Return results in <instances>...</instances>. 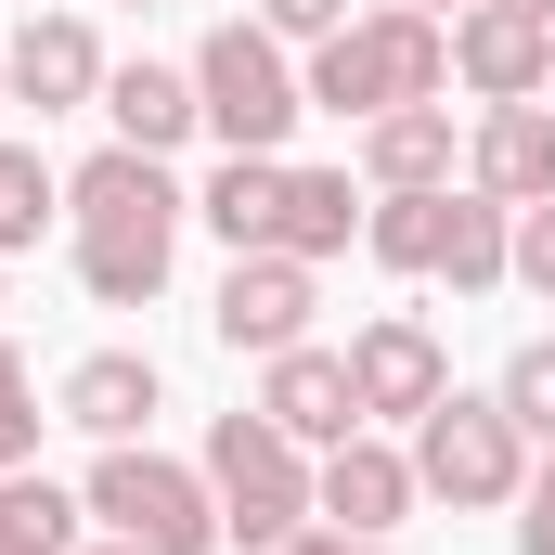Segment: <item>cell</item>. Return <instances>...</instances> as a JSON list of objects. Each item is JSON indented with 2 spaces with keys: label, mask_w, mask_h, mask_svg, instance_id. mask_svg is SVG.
<instances>
[{
  "label": "cell",
  "mask_w": 555,
  "mask_h": 555,
  "mask_svg": "<svg viewBox=\"0 0 555 555\" xmlns=\"http://www.w3.org/2000/svg\"><path fill=\"white\" fill-rule=\"evenodd\" d=\"M181 220H194V194H181L168 155H142V142H104V155L65 168V246H78V284H91L104 310H155V297H168Z\"/></svg>",
  "instance_id": "cell-1"
},
{
  "label": "cell",
  "mask_w": 555,
  "mask_h": 555,
  "mask_svg": "<svg viewBox=\"0 0 555 555\" xmlns=\"http://www.w3.org/2000/svg\"><path fill=\"white\" fill-rule=\"evenodd\" d=\"M297 91H310V117H349V130H375L388 104H452V26L414 0H375L336 39H310Z\"/></svg>",
  "instance_id": "cell-2"
},
{
  "label": "cell",
  "mask_w": 555,
  "mask_h": 555,
  "mask_svg": "<svg viewBox=\"0 0 555 555\" xmlns=\"http://www.w3.org/2000/svg\"><path fill=\"white\" fill-rule=\"evenodd\" d=\"M194 104H207V142H220V155H284L297 117H310L297 52H284L259 13H233V26H207V39H194Z\"/></svg>",
  "instance_id": "cell-3"
},
{
  "label": "cell",
  "mask_w": 555,
  "mask_h": 555,
  "mask_svg": "<svg viewBox=\"0 0 555 555\" xmlns=\"http://www.w3.org/2000/svg\"><path fill=\"white\" fill-rule=\"evenodd\" d=\"M78 504H91L104 530H130L142 555H220V491H207V465H168L155 439H104L91 478H78Z\"/></svg>",
  "instance_id": "cell-4"
},
{
  "label": "cell",
  "mask_w": 555,
  "mask_h": 555,
  "mask_svg": "<svg viewBox=\"0 0 555 555\" xmlns=\"http://www.w3.org/2000/svg\"><path fill=\"white\" fill-rule=\"evenodd\" d=\"M207 491H220V543H246V555H284L310 530V452L259 401L207 426Z\"/></svg>",
  "instance_id": "cell-5"
},
{
  "label": "cell",
  "mask_w": 555,
  "mask_h": 555,
  "mask_svg": "<svg viewBox=\"0 0 555 555\" xmlns=\"http://www.w3.org/2000/svg\"><path fill=\"white\" fill-rule=\"evenodd\" d=\"M414 491L452 504V517H491L530 491V426L504 414L491 388H452L439 414H414Z\"/></svg>",
  "instance_id": "cell-6"
},
{
  "label": "cell",
  "mask_w": 555,
  "mask_h": 555,
  "mask_svg": "<svg viewBox=\"0 0 555 555\" xmlns=\"http://www.w3.org/2000/svg\"><path fill=\"white\" fill-rule=\"evenodd\" d=\"M310 310H323V272L284 259V246H246V259L220 272V297H207V336H220L233 362H272V349L310 336Z\"/></svg>",
  "instance_id": "cell-7"
},
{
  "label": "cell",
  "mask_w": 555,
  "mask_h": 555,
  "mask_svg": "<svg viewBox=\"0 0 555 555\" xmlns=\"http://www.w3.org/2000/svg\"><path fill=\"white\" fill-rule=\"evenodd\" d=\"M349 388H362V426H414L452 401V349H439V323L426 310H375L362 336H349Z\"/></svg>",
  "instance_id": "cell-8"
},
{
  "label": "cell",
  "mask_w": 555,
  "mask_h": 555,
  "mask_svg": "<svg viewBox=\"0 0 555 555\" xmlns=\"http://www.w3.org/2000/svg\"><path fill=\"white\" fill-rule=\"evenodd\" d=\"M426 491H414V452L401 439H336V452H310V517L323 530H362V543H401V517H414Z\"/></svg>",
  "instance_id": "cell-9"
},
{
  "label": "cell",
  "mask_w": 555,
  "mask_h": 555,
  "mask_svg": "<svg viewBox=\"0 0 555 555\" xmlns=\"http://www.w3.org/2000/svg\"><path fill=\"white\" fill-rule=\"evenodd\" d=\"M452 78L478 104H543L555 91V26L543 13H504V0H465L452 13Z\"/></svg>",
  "instance_id": "cell-10"
},
{
  "label": "cell",
  "mask_w": 555,
  "mask_h": 555,
  "mask_svg": "<svg viewBox=\"0 0 555 555\" xmlns=\"http://www.w3.org/2000/svg\"><path fill=\"white\" fill-rule=\"evenodd\" d=\"M0 78H13V104H39V117L104 104V39H91V13H26V26L0 39Z\"/></svg>",
  "instance_id": "cell-11"
},
{
  "label": "cell",
  "mask_w": 555,
  "mask_h": 555,
  "mask_svg": "<svg viewBox=\"0 0 555 555\" xmlns=\"http://www.w3.org/2000/svg\"><path fill=\"white\" fill-rule=\"evenodd\" d=\"M259 414L297 439V452H336V439H362V388H349V349H272L259 362Z\"/></svg>",
  "instance_id": "cell-12"
},
{
  "label": "cell",
  "mask_w": 555,
  "mask_h": 555,
  "mask_svg": "<svg viewBox=\"0 0 555 555\" xmlns=\"http://www.w3.org/2000/svg\"><path fill=\"white\" fill-rule=\"evenodd\" d=\"M155 414H168L155 349H91V362H65V388H52V426H78V439H142Z\"/></svg>",
  "instance_id": "cell-13"
},
{
  "label": "cell",
  "mask_w": 555,
  "mask_h": 555,
  "mask_svg": "<svg viewBox=\"0 0 555 555\" xmlns=\"http://www.w3.org/2000/svg\"><path fill=\"white\" fill-rule=\"evenodd\" d=\"M465 181L504 194V207H543V194H555V104H478Z\"/></svg>",
  "instance_id": "cell-14"
},
{
  "label": "cell",
  "mask_w": 555,
  "mask_h": 555,
  "mask_svg": "<svg viewBox=\"0 0 555 555\" xmlns=\"http://www.w3.org/2000/svg\"><path fill=\"white\" fill-rule=\"evenodd\" d=\"M362 194H439L452 168H465V142H452V104H388L375 130H362Z\"/></svg>",
  "instance_id": "cell-15"
},
{
  "label": "cell",
  "mask_w": 555,
  "mask_h": 555,
  "mask_svg": "<svg viewBox=\"0 0 555 555\" xmlns=\"http://www.w3.org/2000/svg\"><path fill=\"white\" fill-rule=\"evenodd\" d=\"M104 117H117V142H142V155H181V142L207 130V104H194V65H155V52L104 65Z\"/></svg>",
  "instance_id": "cell-16"
},
{
  "label": "cell",
  "mask_w": 555,
  "mask_h": 555,
  "mask_svg": "<svg viewBox=\"0 0 555 555\" xmlns=\"http://www.w3.org/2000/svg\"><path fill=\"white\" fill-rule=\"evenodd\" d=\"M362 207H375V194H362V168H284V259H310V272H323V259H349V246H362Z\"/></svg>",
  "instance_id": "cell-17"
},
{
  "label": "cell",
  "mask_w": 555,
  "mask_h": 555,
  "mask_svg": "<svg viewBox=\"0 0 555 555\" xmlns=\"http://www.w3.org/2000/svg\"><path fill=\"white\" fill-rule=\"evenodd\" d=\"M439 284H452V297H491V284H517V207H504V194L452 181V220H439Z\"/></svg>",
  "instance_id": "cell-18"
},
{
  "label": "cell",
  "mask_w": 555,
  "mask_h": 555,
  "mask_svg": "<svg viewBox=\"0 0 555 555\" xmlns=\"http://www.w3.org/2000/svg\"><path fill=\"white\" fill-rule=\"evenodd\" d=\"M284 168H297V155H220V168H207V194H194V220H207V233H220L233 259L284 233Z\"/></svg>",
  "instance_id": "cell-19"
},
{
  "label": "cell",
  "mask_w": 555,
  "mask_h": 555,
  "mask_svg": "<svg viewBox=\"0 0 555 555\" xmlns=\"http://www.w3.org/2000/svg\"><path fill=\"white\" fill-rule=\"evenodd\" d=\"M78 543H91V504L52 491L39 465H13L0 478V555H78Z\"/></svg>",
  "instance_id": "cell-20"
},
{
  "label": "cell",
  "mask_w": 555,
  "mask_h": 555,
  "mask_svg": "<svg viewBox=\"0 0 555 555\" xmlns=\"http://www.w3.org/2000/svg\"><path fill=\"white\" fill-rule=\"evenodd\" d=\"M439 220H452V181L439 194H375L362 207V259L375 272H439Z\"/></svg>",
  "instance_id": "cell-21"
},
{
  "label": "cell",
  "mask_w": 555,
  "mask_h": 555,
  "mask_svg": "<svg viewBox=\"0 0 555 555\" xmlns=\"http://www.w3.org/2000/svg\"><path fill=\"white\" fill-rule=\"evenodd\" d=\"M39 220H65V181L39 168V142H0V259H26Z\"/></svg>",
  "instance_id": "cell-22"
},
{
  "label": "cell",
  "mask_w": 555,
  "mask_h": 555,
  "mask_svg": "<svg viewBox=\"0 0 555 555\" xmlns=\"http://www.w3.org/2000/svg\"><path fill=\"white\" fill-rule=\"evenodd\" d=\"M491 401L530 426V452H543V439H555V336H530V349H517V362L491 375Z\"/></svg>",
  "instance_id": "cell-23"
},
{
  "label": "cell",
  "mask_w": 555,
  "mask_h": 555,
  "mask_svg": "<svg viewBox=\"0 0 555 555\" xmlns=\"http://www.w3.org/2000/svg\"><path fill=\"white\" fill-rule=\"evenodd\" d=\"M39 375H26V349H13V336H0V478H13V465H39Z\"/></svg>",
  "instance_id": "cell-24"
},
{
  "label": "cell",
  "mask_w": 555,
  "mask_h": 555,
  "mask_svg": "<svg viewBox=\"0 0 555 555\" xmlns=\"http://www.w3.org/2000/svg\"><path fill=\"white\" fill-rule=\"evenodd\" d=\"M517 555H555V439L530 452V491H517Z\"/></svg>",
  "instance_id": "cell-25"
},
{
  "label": "cell",
  "mask_w": 555,
  "mask_h": 555,
  "mask_svg": "<svg viewBox=\"0 0 555 555\" xmlns=\"http://www.w3.org/2000/svg\"><path fill=\"white\" fill-rule=\"evenodd\" d=\"M259 26H272L284 52H310V39H336V26H349V0H259Z\"/></svg>",
  "instance_id": "cell-26"
},
{
  "label": "cell",
  "mask_w": 555,
  "mask_h": 555,
  "mask_svg": "<svg viewBox=\"0 0 555 555\" xmlns=\"http://www.w3.org/2000/svg\"><path fill=\"white\" fill-rule=\"evenodd\" d=\"M517 284L555 297V194H543V207H517Z\"/></svg>",
  "instance_id": "cell-27"
},
{
  "label": "cell",
  "mask_w": 555,
  "mask_h": 555,
  "mask_svg": "<svg viewBox=\"0 0 555 555\" xmlns=\"http://www.w3.org/2000/svg\"><path fill=\"white\" fill-rule=\"evenodd\" d=\"M284 555H401V543H362V530H323V517H310V530H297Z\"/></svg>",
  "instance_id": "cell-28"
},
{
  "label": "cell",
  "mask_w": 555,
  "mask_h": 555,
  "mask_svg": "<svg viewBox=\"0 0 555 555\" xmlns=\"http://www.w3.org/2000/svg\"><path fill=\"white\" fill-rule=\"evenodd\" d=\"M78 555H142V543H130V530H104V543H78Z\"/></svg>",
  "instance_id": "cell-29"
},
{
  "label": "cell",
  "mask_w": 555,
  "mask_h": 555,
  "mask_svg": "<svg viewBox=\"0 0 555 555\" xmlns=\"http://www.w3.org/2000/svg\"><path fill=\"white\" fill-rule=\"evenodd\" d=\"M414 13H439V26H452V13H465V0H414Z\"/></svg>",
  "instance_id": "cell-30"
},
{
  "label": "cell",
  "mask_w": 555,
  "mask_h": 555,
  "mask_svg": "<svg viewBox=\"0 0 555 555\" xmlns=\"http://www.w3.org/2000/svg\"><path fill=\"white\" fill-rule=\"evenodd\" d=\"M504 13H543V26H555V0H504Z\"/></svg>",
  "instance_id": "cell-31"
},
{
  "label": "cell",
  "mask_w": 555,
  "mask_h": 555,
  "mask_svg": "<svg viewBox=\"0 0 555 555\" xmlns=\"http://www.w3.org/2000/svg\"><path fill=\"white\" fill-rule=\"evenodd\" d=\"M0 104H13V78H0Z\"/></svg>",
  "instance_id": "cell-32"
},
{
  "label": "cell",
  "mask_w": 555,
  "mask_h": 555,
  "mask_svg": "<svg viewBox=\"0 0 555 555\" xmlns=\"http://www.w3.org/2000/svg\"><path fill=\"white\" fill-rule=\"evenodd\" d=\"M130 13H155V0H130Z\"/></svg>",
  "instance_id": "cell-33"
}]
</instances>
